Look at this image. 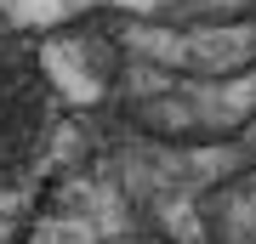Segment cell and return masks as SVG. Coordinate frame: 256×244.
Wrapping results in <instances>:
<instances>
[{
	"label": "cell",
	"mask_w": 256,
	"mask_h": 244,
	"mask_svg": "<svg viewBox=\"0 0 256 244\" xmlns=\"http://www.w3.org/2000/svg\"><path fill=\"white\" fill-rule=\"evenodd\" d=\"M57 74L23 28L0 23V193L23 188L46 159L57 125Z\"/></svg>",
	"instance_id": "6da1fadb"
}]
</instances>
